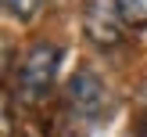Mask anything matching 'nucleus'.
Listing matches in <instances>:
<instances>
[{
  "label": "nucleus",
  "instance_id": "nucleus-1",
  "mask_svg": "<svg viewBox=\"0 0 147 137\" xmlns=\"http://www.w3.org/2000/svg\"><path fill=\"white\" fill-rule=\"evenodd\" d=\"M57 65H61V47H57V43L40 40V43L29 47V54L22 58V69H18V94L29 105H40L50 94L54 76H57Z\"/></svg>",
  "mask_w": 147,
  "mask_h": 137
},
{
  "label": "nucleus",
  "instance_id": "nucleus-2",
  "mask_svg": "<svg viewBox=\"0 0 147 137\" xmlns=\"http://www.w3.org/2000/svg\"><path fill=\"white\" fill-rule=\"evenodd\" d=\"M65 101L83 119H100L111 108V90L93 69H79V72H72L68 87H65Z\"/></svg>",
  "mask_w": 147,
  "mask_h": 137
},
{
  "label": "nucleus",
  "instance_id": "nucleus-3",
  "mask_svg": "<svg viewBox=\"0 0 147 137\" xmlns=\"http://www.w3.org/2000/svg\"><path fill=\"white\" fill-rule=\"evenodd\" d=\"M83 33L93 47H115L122 43L126 22L119 14V0H86L83 4Z\"/></svg>",
  "mask_w": 147,
  "mask_h": 137
},
{
  "label": "nucleus",
  "instance_id": "nucleus-4",
  "mask_svg": "<svg viewBox=\"0 0 147 137\" xmlns=\"http://www.w3.org/2000/svg\"><path fill=\"white\" fill-rule=\"evenodd\" d=\"M119 14L129 29H147V0H119Z\"/></svg>",
  "mask_w": 147,
  "mask_h": 137
},
{
  "label": "nucleus",
  "instance_id": "nucleus-5",
  "mask_svg": "<svg viewBox=\"0 0 147 137\" xmlns=\"http://www.w3.org/2000/svg\"><path fill=\"white\" fill-rule=\"evenodd\" d=\"M4 4H7V11H11L14 18H32L47 0H4Z\"/></svg>",
  "mask_w": 147,
  "mask_h": 137
},
{
  "label": "nucleus",
  "instance_id": "nucleus-6",
  "mask_svg": "<svg viewBox=\"0 0 147 137\" xmlns=\"http://www.w3.org/2000/svg\"><path fill=\"white\" fill-rule=\"evenodd\" d=\"M140 119H144V126H147V83L140 87Z\"/></svg>",
  "mask_w": 147,
  "mask_h": 137
}]
</instances>
